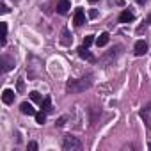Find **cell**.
Returning <instances> with one entry per match:
<instances>
[{"label": "cell", "instance_id": "cell-10", "mask_svg": "<svg viewBox=\"0 0 151 151\" xmlns=\"http://www.w3.org/2000/svg\"><path fill=\"white\" fill-rule=\"evenodd\" d=\"M20 110H22V114H25V116H36L34 107H32L30 103H27V101H23V103L20 105Z\"/></svg>", "mask_w": 151, "mask_h": 151}, {"label": "cell", "instance_id": "cell-17", "mask_svg": "<svg viewBox=\"0 0 151 151\" xmlns=\"http://www.w3.org/2000/svg\"><path fill=\"white\" fill-rule=\"evenodd\" d=\"M30 98H32L34 101H37V103H41V101H43V98H41V94H39L37 91H32V93H30Z\"/></svg>", "mask_w": 151, "mask_h": 151}, {"label": "cell", "instance_id": "cell-14", "mask_svg": "<svg viewBox=\"0 0 151 151\" xmlns=\"http://www.w3.org/2000/svg\"><path fill=\"white\" fill-rule=\"evenodd\" d=\"M60 43H62L64 46H69V45H71V39H69V30H68V29H64V30H62V39H60Z\"/></svg>", "mask_w": 151, "mask_h": 151}, {"label": "cell", "instance_id": "cell-22", "mask_svg": "<svg viewBox=\"0 0 151 151\" xmlns=\"http://www.w3.org/2000/svg\"><path fill=\"white\" fill-rule=\"evenodd\" d=\"M98 16V11H91V18H96Z\"/></svg>", "mask_w": 151, "mask_h": 151}, {"label": "cell", "instance_id": "cell-1", "mask_svg": "<svg viewBox=\"0 0 151 151\" xmlns=\"http://www.w3.org/2000/svg\"><path fill=\"white\" fill-rule=\"evenodd\" d=\"M93 77L87 75V77H82V78H73V80H68L66 84V91L71 93V94H78V93H84L87 91L91 86H93Z\"/></svg>", "mask_w": 151, "mask_h": 151}, {"label": "cell", "instance_id": "cell-19", "mask_svg": "<svg viewBox=\"0 0 151 151\" xmlns=\"http://www.w3.org/2000/svg\"><path fill=\"white\" fill-rule=\"evenodd\" d=\"M27 147H29L30 151H36V149H37V142H29V146H27Z\"/></svg>", "mask_w": 151, "mask_h": 151}, {"label": "cell", "instance_id": "cell-23", "mask_svg": "<svg viewBox=\"0 0 151 151\" xmlns=\"http://www.w3.org/2000/svg\"><path fill=\"white\" fill-rule=\"evenodd\" d=\"M149 149H151V142H149Z\"/></svg>", "mask_w": 151, "mask_h": 151}, {"label": "cell", "instance_id": "cell-11", "mask_svg": "<svg viewBox=\"0 0 151 151\" xmlns=\"http://www.w3.org/2000/svg\"><path fill=\"white\" fill-rule=\"evenodd\" d=\"M13 66H14V60L4 55V57H2V71L6 73V71H9V69H13Z\"/></svg>", "mask_w": 151, "mask_h": 151}, {"label": "cell", "instance_id": "cell-24", "mask_svg": "<svg viewBox=\"0 0 151 151\" xmlns=\"http://www.w3.org/2000/svg\"><path fill=\"white\" fill-rule=\"evenodd\" d=\"M93 2H96V0H93Z\"/></svg>", "mask_w": 151, "mask_h": 151}, {"label": "cell", "instance_id": "cell-2", "mask_svg": "<svg viewBox=\"0 0 151 151\" xmlns=\"http://www.w3.org/2000/svg\"><path fill=\"white\" fill-rule=\"evenodd\" d=\"M62 149L64 151H80L82 149V142H80V139L73 137V135H66L62 139Z\"/></svg>", "mask_w": 151, "mask_h": 151}, {"label": "cell", "instance_id": "cell-21", "mask_svg": "<svg viewBox=\"0 0 151 151\" xmlns=\"http://www.w3.org/2000/svg\"><path fill=\"white\" fill-rule=\"evenodd\" d=\"M64 121H66V117H60V119L57 121V126H62V124H64Z\"/></svg>", "mask_w": 151, "mask_h": 151}, {"label": "cell", "instance_id": "cell-18", "mask_svg": "<svg viewBox=\"0 0 151 151\" xmlns=\"http://www.w3.org/2000/svg\"><path fill=\"white\" fill-rule=\"evenodd\" d=\"M93 41H94V36H86V39H84V46H91L93 45Z\"/></svg>", "mask_w": 151, "mask_h": 151}, {"label": "cell", "instance_id": "cell-8", "mask_svg": "<svg viewBox=\"0 0 151 151\" xmlns=\"http://www.w3.org/2000/svg\"><path fill=\"white\" fill-rule=\"evenodd\" d=\"M78 55H80L82 59L89 60V62H94V55L87 50V46H80V48H78Z\"/></svg>", "mask_w": 151, "mask_h": 151}, {"label": "cell", "instance_id": "cell-3", "mask_svg": "<svg viewBox=\"0 0 151 151\" xmlns=\"http://www.w3.org/2000/svg\"><path fill=\"white\" fill-rule=\"evenodd\" d=\"M133 53L137 55V57H142V55H146L147 53V43L146 41H137L135 43V46H133Z\"/></svg>", "mask_w": 151, "mask_h": 151}, {"label": "cell", "instance_id": "cell-9", "mask_svg": "<svg viewBox=\"0 0 151 151\" xmlns=\"http://www.w3.org/2000/svg\"><path fill=\"white\" fill-rule=\"evenodd\" d=\"M2 101H4L6 105H11V103L14 101V91H11V89H6V91L2 93Z\"/></svg>", "mask_w": 151, "mask_h": 151}, {"label": "cell", "instance_id": "cell-4", "mask_svg": "<svg viewBox=\"0 0 151 151\" xmlns=\"http://www.w3.org/2000/svg\"><path fill=\"white\" fill-rule=\"evenodd\" d=\"M140 117H142V121L146 123V126L151 130V103H147V105L140 110Z\"/></svg>", "mask_w": 151, "mask_h": 151}, {"label": "cell", "instance_id": "cell-13", "mask_svg": "<svg viewBox=\"0 0 151 151\" xmlns=\"http://www.w3.org/2000/svg\"><path fill=\"white\" fill-rule=\"evenodd\" d=\"M41 110H45V112H52V100H50L48 96L41 101Z\"/></svg>", "mask_w": 151, "mask_h": 151}, {"label": "cell", "instance_id": "cell-20", "mask_svg": "<svg viewBox=\"0 0 151 151\" xmlns=\"http://www.w3.org/2000/svg\"><path fill=\"white\" fill-rule=\"evenodd\" d=\"M0 11H2V14H7V13H9V9H7L6 4H2V9H0Z\"/></svg>", "mask_w": 151, "mask_h": 151}, {"label": "cell", "instance_id": "cell-12", "mask_svg": "<svg viewBox=\"0 0 151 151\" xmlns=\"http://www.w3.org/2000/svg\"><path fill=\"white\" fill-rule=\"evenodd\" d=\"M107 43H109V34H107V32H101L100 37L96 39V45H98V46H105Z\"/></svg>", "mask_w": 151, "mask_h": 151}, {"label": "cell", "instance_id": "cell-16", "mask_svg": "<svg viewBox=\"0 0 151 151\" xmlns=\"http://www.w3.org/2000/svg\"><path fill=\"white\" fill-rule=\"evenodd\" d=\"M45 121H46V112H45V110L36 112V123H37V124H45Z\"/></svg>", "mask_w": 151, "mask_h": 151}, {"label": "cell", "instance_id": "cell-7", "mask_svg": "<svg viewBox=\"0 0 151 151\" xmlns=\"http://www.w3.org/2000/svg\"><path fill=\"white\" fill-rule=\"evenodd\" d=\"M135 20V14L132 13V11H128V9H124L121 14H119V22L121 23H130V22H133Z\"/></svg>", "mask_w": 151, "mask_h": 151}, {"label": "cell", "instance_id": "cell-5", "mask_svg": "<svg viewBox=\"0 0 151 151\" xmlns=\"http://www.w3.org/2000/svg\"><path fill=\"white\" fill-rule=\"evenodd\" d=\"M73 22H75V25H77V27H82V25L86 23V14H84V9H82V7H78L77 11H75Z\"/></svg>", "mask_w": 151, "mask_h": 151}, {"label": "cell", "instance_id": "cell-15", "mask_svg": "<svg viewBox=\"0 0 151 151\" xmlns=\"http://www.w3.org/2000/svg\"><path fill=\"white\" fill-rule=\"evenodd\" d=\"M6 41H7V23L2 22V39H0V45L6 46Z\"/></svg>", "mask_w": 151, "mask_h": 151}, {"label": "cell", "instance_id": "cell-6", "mask_svg": "<svg viewBox=\"0 0 151 151\" xmlns=\"http://www.w3.org/2000/svg\"><path fill=\"white\" fill-rule=\"evenodd\" d=\"M71 4H69V0H57V4H55V9L59 14H66L69 11Z\"/></svg>", "mask_w": 151, "mask_h": 151}]
</instances>
